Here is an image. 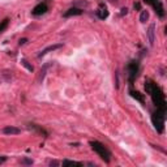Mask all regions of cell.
Wrapping results in <instances>:
<instances>
[{"label": "cell", "instance_id": "cell-16", "mask_svg": "<svg viewBox=\"0 0 167 167\" xmlns=\"http://www.w3.org/2000/svg\"><path fill=\"white\" fill-rule=\"evenodd\" d=\"M21 64L24 65V67H25L28 71H30V72H33V71H34V68H33L31 65L29 64V61H28V60H25V59H21Z\"/></svg>", "mask_w": 167, "mask_h": 167}, {"label": "cell", "instance_id": "cell-20", "mask_svg": "<svg viewBox=\"0 0 167 167\" xmlns=\"http://www.w3.org/2000/svg\"><path fill=\"white\" fill-rule=\"evenodd\" d=\"M5 159H7L5 157H1V158H0V165H1V163H4V162H5Z\"/></svg>", "mask_w": 167, "mask_h": 167}, {"label": "cell", "instance_id": "cell-18", "mask_svg": "<svg viewBox=\"0 0 167 167\" xmlns=\"http://www.w3.org/2000/svg\"><path fill=\"white\" fill-rule=\"evenodd\" d=\"M21 163L22 165H33V161L31 159H22Z\"/></svg>", "mask_w": 167, "mask_h": 167}, {"label": "cell", "instance_id": "cell-6", "mask_svg": "<svg viewBox=\"0 0 167 167\" xmlns=\"http://www.w3.org/2000/svg\"><path fill=\"white\" fill-rule=\"evenodd\" d=\"M47 11H48L47 3H41V4H38L37 7H34V9L31 11V13L34 16H41V15H44Z\"/></svg>", "mask_w": 167, "mask_h": 167}, {"label": "cell", "instance_id": "cell-10", "mask_svg": "<svg viewBox=\"0 0 167 167\" xmlns=\"http://www.w3.org/2000/svg\"><path fill=\"white\" fill-rule=\"evenodd\" d=\"M97 16L101 20L107 18V16H109V11H107V8H106V5H104V4L99 5V8H98V11H97Z\"/></svg>", "mask_w": 167, "mask_h": 167}, {"label": "cell", "instance_id": "cell-17", "mask_svg": "<svg viewBox=\"0 0 167 167\" xmlns=\"http://www.w3.org/2000/svg\"><path fill=\"white\" fill-rule=\"evenodd\" d=\"M63 166H82V163L80 162H74V161H64Z\"/></svg>", "mask_w": 167, "mask_h": 167}, {"label": "cell", "instance_id": "cell-9", "mask_svg": "<svg viewBox=\"0 0 167 167\" xmlns=\"http://www.w3.org/2000/svg\"><path fill=\"white\" fill-rule=\"evenodd\" d=\"M80 15H82V9L77 8V7H73V8L68 9V11L64 13V17H71V16H80Z\"/></svg>", "mask_w": 167, "mask_h": 167}, {"label": "cell", "instance_id": "cell-3", "mask_svg": "<svg viewBox=\"0 0 167 167\" xmlns=\"http://www.w3.org/2000/svg\"><path fill=\"white\" fill-rule=\"evenodd\" d=\"M165 114H166V111H162V110L157 109V112H154L153 114V116H152L153 124H154L155 129L158 131L159 133L163 132V127H165Z\"/></svg>", "mask_w": 167, "mask_h": 167}, {"label": "cell", "instance_id": "cell-11", "mask_svg": "<svg viewBox=\"0 0 167 167\" xmlns=\"http://www.w3.org/2000/svg\"><path fill=\"white\" fill-rule=\"evenodd\" d=\"M21 132L18 128H16V127H5L4 129H3V133L4 135H18V133Z\"/></svg>", "mask_w": 167, "mask_h": 167}, {"label": "cell", "instance_id": "cell-1", "mask_svg": "<svg viewBox=\"0 0 167 167\" xmlns=\"http://www.w3.org/2000/svg\"><path fill=\"white\" fill-rule=\"evenodd\" d=\"M145 89L150 94V97H152V99H153V102H154V104L157 106V109L162 110V111H166V99H165V94H163V91L159 89V88L157 86L152 80H148L145 82Z\"/></svg>", "mask_w": 167, "mask_h": 167}, {"label": "cell", "instance_id": "cell-15", "mask_svg": "<svg viewBox=\"0 0 167 167\" xmlns=\"http://www.w3.org/2000/svg\"><path fill=\"white\" fill-rule=\"evenodd\" d=\"M47 68H48V64H46L43 68L41 69V74H39V81H43V78H44V76H46V72H47Z\"/></svg>", "mask_w": 167, "mask_h": 167}, {"label": "cell", "instance_id": "cell-13", "mask_svg": "<svg viewBox=\"0 0 167 167\" xmlns=\"http://www.w3.org/2000/svg\"><path fill=\"white\" fill-rule=\"evenodd\" d=\"M8 24H9V20L8 18H4L1 22H0V34H3L4 30L8 28Z\"/></svg>", "mask_w": 167, "mask_h": 167}, {"label": "cell", "instance_id": "cell-21", "mask_svg": "<svg viewBox=\"0 0 167 167\" xmlns=\"http://www.w3.org/2000/svg\"><path fill=\"white\" fill-rule=\"evenodd\" d=\"M135 8L136 9H140V3H135Z\"/></svg>", "mask_w": 167, "mask_h": 167}, {"label": "cell", "instance_id": "cell-4", "mask_svg": "<svg viewBox=\"0 0 167 167\" xmlns=\"http://www.w3.org/2000/svg\"><path fill=\"white\" fill-rule=\"evenodd\" d=\"M127 69H128V77H129V82L131 85H133V81L137 77V73H139V61H131V63L127 65Z\"/></svg>", "mask_w": 167, "mask_h": 167}, {"label": "cell", "instance_id": "cell-23", "mask_svg": "<svg viewBox=\"0 0 167 167\" xmlns=\"http://www.w3.org/2000/svg\"><path fill=\"white\" fill-rule=\"evenodd\" d=\"M50 165H51V166H52V165L56 166V165H58V162H55V161H54V162H50Z\"/></svg>", "mask_w": 167, "mask_h": 167}, {"label": "cell", "instance_id": "cell-19", "mask_svg": "<svg viewBox=\"0 0 167 167\" xmlns=\"http://www.w3.org/2000/svg\"><path fill=\"white\" fill-rule=\"evenodd\" d=\"M26 42H28V39H26V38H22V39H20V44H25Z\"/></svg>", "mask_w": 167, "mask_h": 167}, {"label": "cell", "instance_id": "cell-8", "mask_svg": "<svg viewBox=\"0 0 167 167\" xmlns=\"http://www.w3.org/2000/svg\"><path fill=\"white\" fill-rule=\"evenodd\" d=\"M61 43H58V44H52V46H48V47H46L44 50H42L41 52L38 54V58H42V56H44L47 52H50V51H55V50H58V48H60L61 47Z\"/></svg>", "mask_w": 167, "mask_h": 167}, {"label": "cell", "instance_id": "cell-2", "mask_svg": "<svg viewBox=\"0 0 167 167\" xmlns=\"http://www.w3.org/2000/svg\"><path fill=\"white\" fill-rule=\"evenodd\" d=\"M90 145H91V148H93L94 152H96L104 162L109 163L111 161V153H110V150L107 149L106 146L103 145V144H101V142H98V141H91Z\"/></svg>", "mask_w": 167, "mask_h": 167}, {"label": "cell", "instance_id": "cell-5", "mask_svg": "<svg viewBox=\"0 0 167 167\" xmlns=\"http://www.w3.org/2000/svg\"><path fill=\"white\" fill-rule=\"evenodd\" d=\"M148 4H150L153 7V8L155 9V12L158 13L161 17H163L165 16V12H163V5H162V3H161V0H145Z\"/></svg>", "mask_w": 167, "mask_h": 167}, {"label": "cell", "instance_id": "cell-7", "mask_svg": "<svg viewBox=\"0 0 167 167\" xmlns=\"http://www.w3.org/2000/svg\"><path fill=\"white\" fill-rule=\"evenodd\" d=\"M146 34H148V38H149V43L150 44H154V41H155V25L154 24H152L149 26Z\"/></svg>", "mask_w": 167, "mask_h": 167}, {"label": "cell", "instance_id": "cell-14", "mask_svg": "<svg viewBox=\"0 0 167 167\" xmlns=\"http://www.w3.org/2000/svg\"><path fill=\"white\" fill-rule=\"evenodd\" d=\"M149 20V12L148 11H142L141 16H140V21L141 22H146Z\"/></svg>", "mask_w": 167, "mask_h": 167}, {"label": "cell", "instance_id": "cell-12", "mask_svg": "<svg viewBox=\"0 0 167 167\" xmlns=\"http://www.w3.org/2000/svg\"><path fill=\"white\" fill-rule=\"evenodd\" d=\"M129 93H131V96H132L133 98H136V99L139 101V102L144 103V96H141V94H140L139 91H133V90H131Z\"/></svg>", "mask_w": 167, "mask_h": 167}, {"label": "cell", "instance_id": "cell-22", "mask_svg": "<svg viewBox=\"0 0 167 167\" xmlns=\"http://www.w3.org/2000/svg\"><path fill=\"white\" fill-rule=\"evenodd\" d=\"M127 11H128L127 8H123V9H122V15H124V13H127Z\"/></svg>", "mask_w": 167, "mask_h": 167}]
</instances>
